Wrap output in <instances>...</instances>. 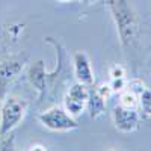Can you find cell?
<instances>
[{"mask_svg": "<svg viewBox=\"0 0 151 151\" xmlns=\"http://www.w3.org/2000/svg\"><path fill=\"white\" fill-rule=\"evenodd\" d=\"M129 91L130 92H133L134 95H137L139 97L142 92H144V89H145V85L142 83V80H139V79H134V80H132V82H129Z\"/></svg>", "mask_w": 151, "mask_h": 151, "instance_id": "7c38bea8", "label": "cell"}, {"mask_svg": "<svg viewBox=\"0 0 151 151\" xmlns=\"http://www.w3.org/2000/svg\"><path fill=\"white\" fill-rule=\"evenodd\" d=\"M0 107V136L14 132L27 113V101L18 97H5Z\"/></svg>", "mask_w": 151, "mask_h": 151, "instance_id": "7a4b0ae2", "label": "cell"}, {"mask_svg": "<svg viewBox=\"0 0 151 151\" xmlns=\"http://www.w3.org/2000/svg\"><path fill=\"white\" fill-rule=\"evenodd\" d=\"M79 2H82V3H86V5H91V3H94L95 0H79Z\"/></svg>", "mask_w": 151, "mask_h": 151, "instance_id": "e0dca14e", "label": "cell"}, {"mask_svg": "<svg viewBox=\"0 0 151 151\" xmlns=\"http://www.w3.org/2000/svg\"><path fill=\"white\" fill-rule=\"evenodd\" d=\"M27 150H42L44 151V150H47V147L45 145H30Z\"/></svg>", "mask_w": 151, "mask_h": 151, "instance_id": "2e32d148", "label": "cell"}, {"mask_svg": "<svg viewBox=\"0 0 151 151\" xmlns=\"http://www.w3.org/2000/svg\"><path fill=\"white\" fill-rule=\"evenodd\" d=\"M106 8L110 12L116 26L119 42L124 48H132L141 33V23L132 0H104Z\"/></svg>", "mask_w": 151, "mask_h": 151, "instance_id": "6da1fadb", "label": "cell"}, {"mask_svg": "<svg viewBox=\"0 0 151 151\" xmlns=\"http://www.w3.org/2000/svg\"><path fill=\"white\" fill-rule=\"evenodd\" d=\"M110 89L112 92H121L125 86H127V83H125V79L124 77H113L110 80Z\"/></svg>", "mask_w": 151, "mask_h": 151, "instance_id": "4fadbf2b", "label": "cell"}, {"mask_svg": "<svg viewBox=\"0 0 151 151\" xmlns=\"http://www.w3.org/2000/svg\"><path fill=\"white\" fill-rule=\"evenodd\" d=\"M27 59L29 55L26 52H21L20 55L8 56L0 60V101L6 97L9 86L18 79V76L26 67Z\"/></svg>", "mask_w": 151, "mask_h": 151, "instance_id": "3957f363", "label": "cell"}, {"mask_svg": "<svg viewBox=\"0 0 151 151\" xmlns=\"http://www.w3.org/2000/svg\"><path fill=\"white\" fill-rule=\"evenodd\" d=\"M139 107L142 115L151 119V89H148V88H145L144 92L139 95Z\"/></svg>", "mask_w": 151, "mask_h": 151, "instance_id": "30bf717a", "label": "cell"}, {"mask_svg": "<svg viewBox=\"0 0 151 151\" xmlns=\"http://www.w3.org/2000/svg\"><path fill=\"white\" fill-rule=\"evenodd\" d=\"M88 91H89L88 86L80 83V82H76L68 88L67 94L64 95V109L71 116L77 118L85 112L86 100H88Z\"/></svg>", "mask_w": 151, "mask_h": 151, "instance_id": "5b68a950", "label": "cell"}, {"mask_svg": "<svg viewBox=\"0 0 151 151\" xmlns=\"http://www.w3.org/2000/svg\"><path fill=\"white\" fill-rule=\"evenodd\" d=\"M112 121L118 132L132 133L139 129L141 113L137 112V109H132V107H125V106L118 104V106H115V109L112 112Z\"/></svg>", "mask_w": 151, "mask_h": 151, "instance_id": "8992f818", "label": "cell"}, {"mask_svg": "<svg viewBox=\"0 0 151 151\" xmlns=\"http://www.w3.org/2000/svg\"><path fill=\"white\" fill-rule=\"evenodd\" d=\"M110 79H113V77H124L125 76V70H124V67H121V65H113L112 68H110Z\"/></svg>", "mask_w": 151, "mask_h": 151, "instance_id": "5bb4252c", "label": "cell"}, {"mask_svg": "<svg viewBox=\"0 0 151 151\" xmlns=\"http://www.w3.org/2000/svg\"><path fill=\"white\" fill-rule=\"evenodd\" d=\"M47 70H45V64L44 60H36L33 64H30V67L27 68L26 77L27 82L35 88V91L38 92V100L42 101V98L47 94L48 89V76H47Z\"/></svg>", "mask_w": 151, "mask_h": 151, "instance_id": "ba28073f", "label": "cell"}, {"mask_svg": "<svg viewBox=\"0 0 151 151\" xmlns=\"http://www.w3.org/2000/svg\"><path fill=\"white\" fill-rule=\"evenodd\" d=\"M97 89V92L101 95V97H104L106 100L110 97V94H112V89H110V85L109 83H103L101 86H98V88H95Z\"/></svg>", "mask_w": 151, "mask_h": 151, "instance_id": "9a60e30c", "label": "cell"}, {"mask_svg": "<svg viewBox=\"0 0 151 151\" xmlns=\"http://www.w3.org/2000/svg\"><path fill=\"white\" fill-rule=\"evenodd\" d=\"M40 122L50 132H71L79 129V122L64 109V106L48 107L38 116Z\"/></svg>", "mask_w": 151, "mask_h": 151, "instance_id": "277c9868", "label": "cell"}, {"mask_svg": "<svg viewBox=\"0 0 151 151\" xmlns=\"http://www.w3.org/2000/svg\"><path fill=\"white\" fill-rule=\"evenodd\" d=\"M85 110H88L89 118H92V119H98L106 112V98L100 95L94 88H91L88 91V100H86Z\"/></svg>", "mask_w": 151, "mask_h": 151, "instance_id": "9c48e42d", "label": "cell"}, {"mask_svg": "<svg viewBox=\"0 0 151 151\" xmlns=\"http://www.w3.org/2000/svg\"><path fill=\"white\" fill-rule=\"evenodd\" d=\"M58 2H62V3H68V2H71V0H58Z\"/></svg>", "mask_w": 151, "mask_h": 151, "instance_id": "ac0fdd59", "label": "cell"}, {"mask_svg": "<svg viewBox=\"0 0 151 151\" xmlns=\"http://www.w3.org/2000/svg\"><path fill=\"white\" fill-rule=\"evenodd\" d=\"M119 104H121V106H125V107L137 109V107H139V97L134 95V94L130 92V91H125V92L121 94Z\"/></svg>", "mask_w": 151, "mask_h": 151, "instance_id": "8fae6325", "label": "cell"}, {"mask_svg": "<svg viewBox=\"0 0 151 151\" xmlns=\"http://www.w3.org/2000/svg\"><path fill=\"white\" fill-rule=\"evenodd\" d=\"M71 62H73L76 80L86 85L88 88L94 86L95 76H94V70L91 67V60L88 58V55L85 52H82V50H76L71 55Z\"/></svg>", "mask_w": 151, "mask_h": 151, "instance_id": "52a82bcc", "label": "cell"}]
</instances>
